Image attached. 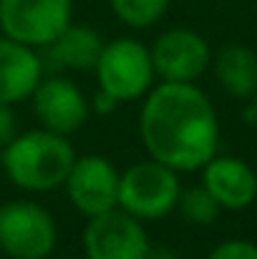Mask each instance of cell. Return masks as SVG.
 <instances>
[{
  "label": "cell",
  "instance_id": "7c38bea8",
  "mask_svg": "<svg viewBox=\"0 0 257 259\" xmlns=\"http://www.w3.org/2000/svg\"><path fill=\"white\" fill-rule=\"evenodd\" d=\"M43 78V61L35 48L0 35V103L28 101Z\"/></svg>",
  "mask_w": 257,
  "mask_h": 259
},
{
  "label": "cell",
  "instance_id": "44dd1931",
  "mask_svg": "<svg viewBox=\"0 0 257 259\" xmlns=\"http://www.w3.org/2000/svg\"><path fill=\"white\" fill-rule=\"evenodd\" d=\"M252 113H255V118H257V93H255V108H252Z\"/></svg>",
  "mask_w": 257,
  "mask_h": 259
},
{
  "label": "cell",
  "instance_id": "8992f818",
  "mask_svg": "<svg viewBox=\"0 0 257 259\" xmlns=\"http://www.w3.org/2000/svg\"><path fill=\"white\" fill-rule=\"evenodd\" d=\"M71 13L74 0H0V33L38 51L58 38Z\"/></svg>",
  "mask_w": 257,
  "mask_h": 259
},
{
  "label": "cell",
  "instance_id": "9c48e42d",
  "mask_svg": "<svg viewBox=\"0 0 257 259\" xmlns=\"http://www.w3.org/2000/svg\"><path fill=\"white\" fill-rule=\"evenodd\" d=\"M63 186L71 206L86 219L119 206V171L98 154L76 156Z\"/></svg>",
  "mask_w": 257,
  "mask_h": 259
},
{
  "label": "cell",
  "instance_id": "277c9868",
  "mask_svg": "<svg viewBox=\"0 0 257 259\" xmlns=\"http://www.w3.org/2000/svg\"><path fill=\"white\" fill-rule=\"evenodd\" d=\"M181 194L179 171L149 159L119 174V209L139 222L164 219L176 209Z\"/></svg>",
  "mask_w": 257,
  "mask_h": 259
},
{
  "label": "cell",
  "instance_id": "d6986e66",
  "mask_svg": "<svg viewBox=\"0 0 257 259\" xmlns=\"http://www.w3.org/2000/svg\"><path fill=\"white\" fill-rule=\"evenodd\" d=\"M88 106H91V108H93L96 113H101V116H106V113H111V111H114V108H116L119 103H116V101H114V98H111L108 93H103V91H98V93L93 96V101H91Z\"/></svg>",
  "mask_w": 257,
  "mask_h": 259
},
{
  "label": "cell",
  "instance_id": "3957f363",
  "mask_svg": "<svg viewBox=\"0 0 257 259\" xmlns=\"http://www.w3.org/2000/svg\"><path fill=\"white\" fill-rule=\"evenodd\" d=\"M93 71L98 91L108 93L116 103L144 98L157 78L149 48L136 38L106 40Z\"/></svg>",
  "mask_w": 257,
  "mask_h": 259
},
{
  "label": "cell",
  "instance_id": "ffe728a7",
  "mask_svg": "<svg viewBox=\"0 0 257 259\" xmlns=\"http://www.w3.org/2000/svg\"><path fill=\"white\" fill-rule=\"evenodd\" d=\"M141 259H179V257H176V252L169 249V247H154V244H149L146 254Z\"/></svg>",
  "mask_w": 257,
  "mask_h": 259
},
{
  "label": "cell",
  "instance_id": "5b68a950",
  "mask_svg": "<svg viewBox=\"0 0 257 259\" xmlns=\"http://www.w3.org/2000/svg\"><path fill=\"white\" fill-rule=\"evenodd\" d=\"M58 224L38 201L13 199L0 204V252L10 259H51Z\"/></svg>",
  "mask_w": 257,
  "mask_h": 259
},
{
  "label": "cell",
  "instance_id": "6da1fadb",
  "mask_svg": "<svg viewBox=\"0 0 257 259\" xmlns=\"http://www.w3.org/2000/svg\"><path fill=\"white\" fill-rule=\"evenodd\" d=\"M139 136L149 159L174 171H197L217 154L219 121L194 83L162 81L144 96Z\"/></svg>",
  "mask_w": 257,
  "mask_h": 259
},
{
  "label": "cell",
  "instance_id": "4fadbf2b",
  "mask_svg": "<svg viewBox=\"0 0 257 259\" xmlns=\"http://www.w3.org/2000/svg\"><path fill=\"white\" fill-rule=\"evenodd\" d=\"M103 48L101 35L91 25H74L68 23L58 38H53L46 46V58L51 68H66V71H93L98 53Z\"/></svg>",
  "mask_w": 257,
  "mask_h": 259
},
{
  "label": "cell",
  "instance_id": "e0dca14e",
  "mask_svg": "<svg viewBox=\"0 0 257 259\" xmlns=\"http://www.w3.org/2000/svg\"><path fill=\"white\" fill-rule=\"evenodd\" d=\"M209 259H257V244L245 239H230L217 244Z\"/></svg>",
  "mask_w": 257,
  "mask_h": 259
},
{
  "label": "cell",
  "instance_id": "9a60e30c",
  "mask_svg": "<svg viewBox=\"0 0 257 259\" xmlns=\"http://www.w3.org/2000/svg\"><path fill=\"white\" fill-rule=\"evenodd\" d=\"M108 8L124 25L141 30L157 25L164 18L169 0H108Z\"/></svg>",
  "mask_w": 257,
  "mask_h": 259
},
{
  "label": "cell",
  "instance_id": "8fae6325",
  "mask_svg": "<svg viewBox=\"0 0 257 259\" xmlns=\"http://www.w3.org/2000/svg\"><path fill=\"white\" fill-rule=\"evenodd\" d=\"M202 186L222 209H245L257 196V176L250 164L235 156H212L202 166Z\"/></svg>",
  "mask_w": 257,
  "mask_h": 259
},
{
  "label": "cell",
  "instance_id": "ba28073f",
  "mask_svg": "<svg viewBox=\"0 0 257 259\" xmlns=\"http://www.w3.org/2000/svg\"><path fill=\"white\" fill-rule=\"evenodd\" d=\"M154 73L167 83H194L209 66L207 40L192 28H169L149 48Z\"/></svg>",
  "mask_w": 257,
  "mask_h": 259
},
{
  "label": "cell",
  "instance_id": "ac0fdd59",
  "mask_svg": "<svg viewBox=\"0 0 257 259\" xmlns=\"http://www.w3.org/2000/svg\"><path fill=\"white\" fill-rule=\"evenodd\" d=\"M18 134V116L13 111V106L0 103V149L5 144H10Z\"/></svg>",
  "mask_w": 257,
  "mask_h": 259
},
{
  "label": "cell",
  "instance_id": "52a82bcc",
  "mask_svg": "<svg viewBox=\"0 0 257 259\" xmlns=\"http://www.w3.org/2000/svg\"><path fill=\"white\" fill-rule=\"evenodd\" d=\"M144 222L134 219L124 209H111L88 217L84 229L86 259H141L149 249Z\"/></svg>",
  "mask_w": 257,
  "mask_h": 259
},
{
  "label": "cell",
  "instance_id": "5bb4252c",
  "mask_svg": "<svg viewBox=\"0 0 257 259\" xmlns=\"http://www.w3.org/2000/svg\"><path fill=\"white\" fill-rule=\"evenodd\" d=\"M217 83L235 98H255L257 93V56L252 48L230 43L214 56Z\"/></svg>",
  "mask_w": 257,
  "mask_h": 259
},
{
  "label": "cell",
  "instance_id": "7a4b0ae2",
  "mask_svg": "<svg viewBox=\"0 0 257 259\" xmlns=\"http://www.w3.org/2000/svg\"><path fill=\"white\" fill-rule=\"evenodd\" d=\"M74 161L76 151L68 136L46 128L15 134L0 149V171L23 191H53L63 186Z\"/></svg>",
  "mask_w": 257,
  "mask_h": 259
},
{
  "label": "cell",
  "instance_id": "2e32d148",
  "mask_svg": "<svg viewBox=\"0 0 257 259\" xmlns=\"http://www.w3.org/2000/svg\"><path fill=\"white\" fill-rule=\"evenodd\" d=\"M181 217L192 224H199V227H209L219 219V211L222 206L217 204V199L204 189V186H189V189H181L179 194V201H176Z\"/></svg>",
  "mask_w": 257,
  "mask_h": 259
},
{
  "label": "cell",
  "instance_id": "7402d4cb",
  "mask_svg": "<svg viewBox=\"0 0 257 259\" xmlns=\"http://www.w3.org/2000/svg\"><path fill=\"white\" fill-rule=\"evenodd\" d=\"M56 259H86V257H56Z\"/></svg>",
  "mask_w": 257,
  "mask_h": 259
},
{
  "label": "cell",
  "instance_id": "30bf717a",
  "mask_svg": "<svg viewBox=\"0 0 257 259\" xmlns=\"http://www.w3.org/2000/svg\"><path fill=\"white\" fill-rule=\"evenodd\" d=\"M33 113L41 121V128L71 136L91 116V106L84 91L66 76H48L30 93Z\"/></svg>",
  "mask_w": 257,
  "mask_h": 259
}]
</instances>
